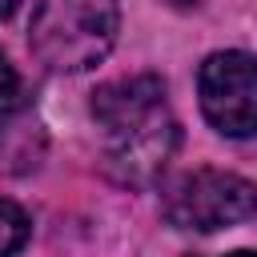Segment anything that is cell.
<instances>
[{"label":"cell","mask_w":257,"mask_h":257,"mask_svg":"<svg viewBox=\"0 0 257 257\" xmlns=\"http://www.w3.org/2000/svg\"><path fill=\"white\" fill-rule=\"evenodd\" d=\"M28 213L16 205V201H8V197H0V257H12L16 249H24V241H28Z\"/></svg>","instance_id":"5"},{"label":"cell","mask_w":257,"mask_h":257,"mask_svg":"<svg viewBox=\"0 0 257 257\" xmlns=\"http://www.w3.org/2000/svg\"><path fill=\"white\" fill-rule=\"evenodd\" d=\"M116 28V0H40L28 24V44L52 72H88L108 56Z\"/></svg>","instance_id":"2"},{"label":"cell","mask_w":257,"mask_h":257,"mask_svg":"<svg viewBox=\"0 0 257 257\" xmlns=\"http://www.w3.org/2000/svg\"><path fill=\"white\" fill-rule=\"evenodd\" d=\"M161 205L177 229L213 233L257 213V185L225 169H193L165 189Z\"/></svg>","instance_id":"3"},{"label":"cell","mask_w":257,"mask_h":257,"mask_svg":"<svg viewBox=\"0 0 257 257\" xmlns=\"http://www.w3.org/2000/svg\"><path fill=\"white\" fill-rule=\"evenodd\" d=\"M229 257H257L253 249H237V253H229Z\"/></svg>","instance_id":"9"},{"label":"cell","mask_w":257,"mask_h":257,"mask_svg":"<svg viewBox=\"0 0 257 257\" xmlns=\"http://www.w3.org/2000/svg\"><path fill=\"white\" fill-rule=\"evenodd\" d=\"M201 112L225 137L257 133V56L249 52H213L197 72Z\"/></svg>","instance_id":"4"},{"label":"cell","mask_w":257,"mask_h":257,"mask_svg":"<svg viewBox=\"0 0 257 257\" xmlns=\"http://www.w3.org/2000/svg\"><path fill=\"white\" fill-rule=\"evenodd\" d=\"M92 116L108 137V165L120 181L145 185L177 149V120L165 104V80L153 72L100 84L92 96Z\"/></svg>","instance_id":"1"},{"label":"cell","mask_w":257,"mask_h":257,"mask_svg":"<svg viewBox=\"0 0 257 257\" xmlns=\"http://www.w3.org/2000/svg\"><path fill=\"white\" fill-rule=\"evenodd\" d=\"M20 4H24V0H0V20H8V16L20 8Z\"/></svg>","instance_id":"7"},{"label":"cell","mask_w":257,"mask_h":257,"mask_svg":"<svg viewBox=\"0 0 257 257\" xmlns=\"http://www.w3.org/2000/svg\"><path fill=\"white\" fill-rule=\"evenodd\" d=\"M165 4H173V8H193V4H201V0H165Z\"/></svg>","instance_id":"8"},{"label":"cell","mask_w":257,"mask_h":257,"mask_svg":"<svg viewBox=\"0 0 257 257\" xmlns=\"http://www.w3.org/2000/svg\"><path fill=\"white\" fill-rule=\"evenodd\" d=\"M16 108H20V76L8 64V56L0 52V120H8Z\"/></svg>","instance_id":"6"}]
</instances>
